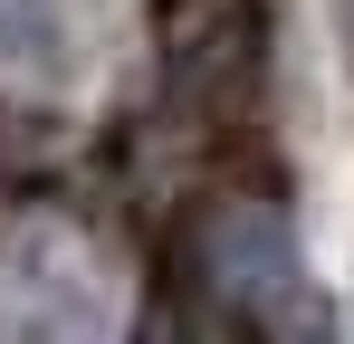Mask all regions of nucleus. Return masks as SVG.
I'll use <instances>...</instances> for the list:
<instances>
[{
    "label": "nucleus",
    "instance_id": "f03ea898",
    "mask_svg": "<svg viewBox=\"0 0 354 344\" xmlns=\"http://www.w3.org/2000/svg\"><path fill=\"white\" fill-rule=\"evenodd\" d=\"M335 10H345V39H354V0H335Z\"/></svg>",
    "mask_w": 354,
    "mask_h": 344
},
{
    "label": "nucleus",
    "instance_id": "f257e3e1",
    "mask_svg": "<svg viewBox=\"0 0 354 344\" xmlns=\"http://www.w3.org/2000/svg\"><path fill=\"white\" fill-rule=\"evenodd\" d=\"M67 57L58 0H0V77H48Z\"/></svg>",
    "mask_w": 354,
    "mask_h": 344
}]
</instances>
